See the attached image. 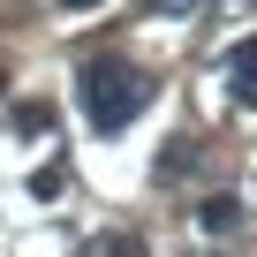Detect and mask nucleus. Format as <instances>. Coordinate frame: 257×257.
I'll return each mask as SVG.
<instances>
[{
	"instance_id": "nucleus-6",
	"label": "nucleus",
	"mask_w": 257,
	"mask_h": 257,
	"mask_svg": "<svg viewBox=\"0 0 257 257\" xmlns=\"http://www.w3.org/2000/svg\"><path fill=\"white\" fill-rule=\"evenodd\" d=\"M61 182H68V174H61V167H38V174H31V197H53V189H61Z\"/></svg>"
},
{
	"instance_id": "nucleus-4",
	"label": "nucleus",
	"mask_w": 257,
	"mask_h": 257,
	"mask_svg": "<svg viewBox=\"0 0 257 257\" xmlns=\"http://www.w3.org/2000/svg\"><path fill=\"white\" fill-rule=\"evenodd\" d=\"M197 159H204V152H197L189 137H174V152H159V182H182V174H197Z\"/></svg>"
},
{
	"instance_id": "nucleus-1",
	"label": "nucleus",
	"mask_w": 257,
	"mask_h": 257,
	"mask_svg": "<svg viewBox=\"0 0 257 257\" xmlns=\"http://www.w3.org/2000/svg\"><path fill=\"white\" fill-rule=\"evenodd\" d=\"M76 98H83V113H91V128H98V137H113V128H128V121L144 113L152 76H144V68H128L121 53H98V61H83Z\"/></svg>"
},
{
	"instance_id": "nucleus-3",
	"label": "nucleus",
	"mask_w": 257,
	"mask_h": 257,
	"mask_svg": "<svg viewBox=\"0 0 257 257\" xmlns=\"http://www.w3.org/2000/svg\"><path fill=\"white\" fill-rule=\"evenodd\" d=\"M197 227H204V234H234V227H242V204H234V197H204V204H197Z\"/></svg>"
},
{
	"instance_id": "nucleus-7",
	"label": "nucleus",
	"mask_w": 257,
	"mask_h": 257,
	"mask_svg": "<svg viewBox=\"0 0 257 257\" xmlns=\"http://www.w3.org/2000/svg\"><path fill=\"white\" fill-rule=\"evenodd\" d=\"M197 0H152V16H189Z\"/></svg>"
},
{
	"instance_id": "nucleus-2",
	"label": "nucleus",
	"mask_w": 257,
	"mask_h": 257,
	"mask_svg": "<svg viewBox=\"0 0 257 257\" xmlns=\"http://www.w3.org/2000/svg\"><path fill=\"white\" fill-rule=\"evenodd\" d=\"M227 76H234V98H249V106H257V31H249V38H234Z\"/></svg>"
},
{
	"instance_id": "nucleus-8",
	"label": "nucleus",
	"mask_w": 257,
	"mask_h": 257,
	"mask_svg": "<svg viewBox=\"0 0 257 257\" xmlns=\"http://www.w3.org/2000/svg\"><path fill=\"white\" fill-rule=\"evenodd\" d=\"M61 8H98V0H61Z\"/></svg>"
},
{
	"instance_id": "nucleus-5",
	"label": "nucleus",
	"mask_w": 257,
	"mask_h": 257,
	"mask_svg": "<svg viewBox=\"0 0 257 257\" xmlns=\"http://www.w3.org/2000/svg\"><path fill=\"white\" fill-rule=\"evenodd\" d=\"M16 128H23V137H38V128H53V106H46V98H23V106H16Z\"/></svg>"
}]
</instances>
